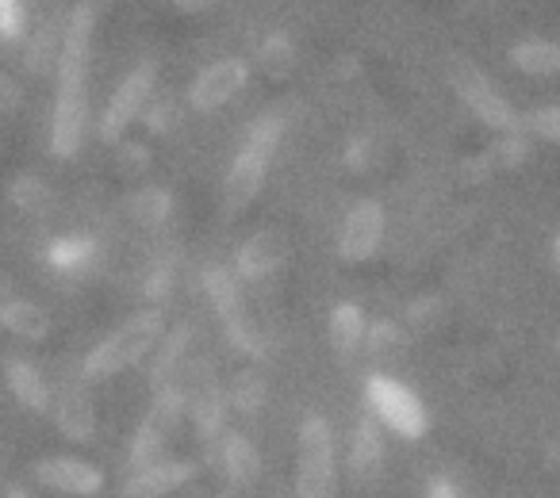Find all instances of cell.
<instances>
[{
    "mask_svg": "<svg viewBox=\"0 0 560 498\" xmlns=\"http://www.w3.org/2000/svg\"><path fill=\"white\" fill-rule=\"evenodd\" d=\"M93 32H96V9L78 4L66 16L62 27V55L55 66V111H50V150L58 157H73L85 142L89 127V62H93Z\"/></svg>",
    "mask_w": 560,
    "mask_h": 498,
    "instance_id": "6da1fadb",
    "label": "cell"
},
{
    "mask_svg": "<svg viewBox=\"0 0 560 498\" xmlns=\"http://www.w3.org/2000/svg\"><path fill=\"white\" fill-rule=\"evenodd\" d=\"M165 334V315L158 307H142V311L127 315L116 330L101 337L81 360V376L85 380H112V376L127 372V368L142 365L154 353V345Z\"/></svg>",
    "mask_w": 560,
    "mask_h": 498,
    "instance_id": "7a4b0ae2",
    "label": "cell"
},
{
    "mask_svg": "<svg viewBox=\"0 0 560 498\" xmlns=\"http://www.w3.org/2000/svg\"><path fill=\"white\" fill-rule=\"evenodd\" d=\"M280 139H284V119H280L277 111H265V116H257L254 123L246 127L242 146L234 150V162L223 180V192L231 208H246L249 200H257L265 177H269L272 157H277V150H280Z\"/></svg>",
    "mask_w": 560,
    "mask_h": 498,
    "instance_id": "3957f363",
    "label": "cell"
},
{
    "mask_svg": "<svg viewBox=\"0 0 560 498\" xmlns=\"http://www.w3.org/2000/svg\"><path fill=\"white\" fill-rule=\"evenodd\" d=\"M342 472H338L335 426L323 414H307L296 429V498H338Z\"/></svg>",
    "mask_w": 560,
    "mask_h": 498,
    "instance_id": "277c9868",
    "label": "cell"
},
{
    "mask_svg": "<svg viewBox=\"0 0 560 498\" xmlns=\"http://www.w3.org/2000/svg\"><path fill=\"white\" fill-rule=\"evenodd\" d=\"M365 403L369 414L381 422L384 429H392L404 441H422L430 429V411L422 406V399L415 395L407 383H399L396 376H369L365 383Z\"/></svg>",
    "mask_w": 560,
    "mask_h": 498,
    "instance_id": "5b68a950",
    "label": "cell"
},
{
    "mask_svg": "<svg viewBox=\"0 0 560 498\" xmlns=\"http://www.w3.org/2000/svg\"><path fill=\"white\" fill-rule=\"evenodd\" d=\"M203 284V296H208L211 311L223 319V330L242 353H261V330L257 322L249 319V307H246V292H242V281L234 269L223 265H208L200 276Z\"/></svg>",
    "mask_w": 560,
    "mask_h": 498,
    "instance_id": "8992f818",
    "label": "cell"
},
{
    "mask_svg": "<svg viewBox=\"0 0 560 498\" xmlns=\"http://www.w3.org/2000/svg\"><path fill=\"white\" fill-rule=\"evenodd\" d=\"M453 93H457L460 104H465V108L472 111L483 127H491V131H499V134H522L526 131V127H522V116L514 111V104L499 93L495 81H491L476 62L453 66Z\"/></svg>",
    "mask_w": 560,
    "mask_h": 498,
    "instance_id": "52a82bcc",
    "label": "cell"
},
{
    "mask_svg": "<svg viewBox=\"0 0 560 498\" xmlns=\"http://www.w3.org/2000/svg\"><path fill=\"white\" fill-rule=\"evenodd\" d=\"M185 414H188L185 391H180V388L154 391V399H150L147 414H142V422L135 426V437H131V467L150 464V460L165 456V444L173 441V434H177V426H180V418H185Z\"/></svg>",
    "mask_w": 560,
    "mask_h": 498,
    "instance_id": "ba28073f",
    "label": "cell"
},
{
    "mask_svg": "<svg viewBox=\"0 0 560 498\" xmlns=\"http://www.w3.org/2000/svg\"><path fill=\"white\" fill-rule=\"evenodd\" d=\"M154 88H158V66L154 62H139L124 81L116 85V93L108 96L101 111V139L104 142H119L127 134V127L135 119H142L147 104L154 100Z\"/></svg>",
    "mask_w": 560,
    "mask_h": 498,
    "instance_id": "9c48e42d",
    "label": "cell"
},
{
    "mask_svg": "<svg viewBox=\"0 0 560 498\" xmlns=\"http://www.w3.org/2000/svg\"><path fill=\"white\" fill-rule=\"evenodd\" d=\"M188 380H180V391H185L188 414H192V426L200 429L203 437H219L226 429V388L219 383L215 368L208 360L200 365H188Z\"/></svg>",
    "mask_w": 560,
    "mask_h": 498,
    "instance_id": "30bf717a",
    "label": "cell"
},
{
    "mask_svg": "<svg viewBox=\"0 0 560 498\" xmlns=\"http://www.w3.org/2000/svg\"><path fill=\"white\" fill-rule=\"evenodd\" d=\"M246 85H249L246 58H234V55L215 58V62L203 66L192 85H188V104H192V111H219V108H226L234 96H242Z\"/></svg>",
    "mask_w": 560,
    "mask_h": 498,
    "instance_id": "8fae6325",
    "label": "cell"
},
{
    "mask_svg": "<svg viewBox=\"0 0 560 498\" xmlns=\"http://www.w3.org/2000/svg\"><path fill=\"white\" fill-rule=\"evenodd\" d=\"M50 414H55V426L62 429L66 441L89 444L96 437V403L89 395L85 376H66L58 380V388L50 391Z\"/></svg>",
    "mask_w": 560,
    "mask_h": 498,
    "instance_id": "7c38bea8",
    "label": "cell"
},
{
    "mask_svg": "<svg viewBox=\"0 0 560 498\" xmlns=\"http://www.w3.org/2000/svg\"><path fill=\"white\" fill-rule=\"evenodd\" d=\"M384 226H388V215L376 200H358L350 211H346L342 226H338V258L350 261V265H361L381 249L384 241Z\"/></svg>",
    "mask_w": 560,
    "mask_h": 498,
    "instance_id": "4fadbf2b",
    "label": "cell"
},
{
    "mask_svg": "<svg viewBox=\"0 0 560 498\" xmlns=\"http://www.w3.org/2000/svg\"><path fill=\"white\" fill-rule=\"evenodd\" d=\"M35 483L70 498H93L104 490V472L81 456H43L32 467Z\"/></svg>",
    "mask_w": 560,
    "mask_h": 498,
    "instance_id": "5bb4252c",
    "label": "cell"
},
{
    "mask_svg": "<svg viewBox=\"0 0 560 498\" xmlns=\"http://www.w3.org/2000/svg\"><path fill=\"white\" fill-rule=\"evenodd\" d=\"M292 246L280 230H257L249 234L246 241L234 253V273H238L242 284H257L269 281L272 273H280V265L289 261Z\"/></svg>",
    "mask_w": 560,
    "mask_h": 498,
    "instance_id": "9a60e30c",
    "label": "cell"
},
{
    "mask_svg": "<svg viewBox=\"0 0 560 498\" xmlns=\"http://www.w3.org/2000/svg\"><path fill=\"white\" fill-rule=\"evenodd\" d=\"M192 345H196V330L188 327V322L165 330L162 342L150 353V383H154V391L180 388L188 365H192Z\"/></svg>",
    "mask_w": 560,
    "mask_h": 498,
    "instance_id": "2e32d148",
    "label": "cell"
},
{
    "mask_svg": "<svg viewBox=\"0 0 560 498\" xmlns=\"http://www.w3.org/2000/svg\"><path fill=\"white\" fill-rule=\"evenodd\" d=\"M192 475H196L192 460L158 456V460H150V464L131 467V475L124 479V498H165L185 487Z\"/></svg>",
    "mask_w": 560,
    "mask_h": 498,
    "instance_id": "e0dca14e",
    "label": "cell"
},
{
    "mask_svg": "<svg viewBox=\"0 0 560 498\" xmlns=\"http://www.w3.org/2000/svg\"><path fill=\"white\" fill-rule=\"evenodd\" d=\"M384 426L373 418V414H365V418L353 426V437H350V479L361 483V487H369V483L381 479L384 472Z\"/></svg>",
    "mask_w": 560,
    "mask_h": 498,
    "instance_id": "ac0fdd59",
    "label": "cell"
},
{
    "mask_svg": "<svg viewBox=\"0 0 560 498\" xmlns=\"http://www.w3.org/2000/svg\"><path fill=\"white\" fill-rule=\"evenodd\" d=\"M215 441H219L215 456L223 479L234 483V487H249L261 475V452L254 449V441L246 434H238V429H223Z\"/></svg>",
    "mask_w": 560,
    "mask_h": 498,
    "instance_id": "d6986e66",
    "label": "cell"
},
{
    "mask_svg": "<svg viewBox=\"0 0 560 498\" xmlns=\"http://www.w3.org/2000/svg\"><path fill=\"white\" fill-rule=\"evenodd\" d=\"M4 380H9V391L16 395V403L32 414H47L50 411V380L43 376V368L35 360L24 357H9L4 360Z\"/></svg>",
    "mask_w": 560,
    "mask_h": 498,
    "instance_id": "ffe728a7",
    "label": "cell"
},
{
    "mask_svg": "<svg viewBox=\"0 0 560 498\" xmlns=\"http://www.w3.org/2000/svg\"><path fill=\"white\" fill-rule=\"evenodd\" d=\"M365 334H369V319L358 304H338L335 311H330L327 337L338 357H353V353L365 349Z\"/></svg>",
    "mask_w": 560,
    "mask_h": 498,
    "instance_id": "44dd1931",
    "label": "cell"
},
{
    "mask_svg": "<svg viewBox=\"0 0 560 498\" xmlns=\"http://www.w3.org/2000/svg\"><path fill=\"white\" fill-rule=\"evenodd\" d=\"M0 327L20 342H43L50 334V315L32 299L12 296L9 304H0Z\"/></svg>",
    "mask_w": 560,
    "mask_h": 498,
    "instance_id": "7402d4cb",
    "label": "cell"
},
{
    "mask_svg": "<svg viewBox=\"0 0 560 498\" xmlns=\"http://www.w3.org/2000/svg\"><path fill=\"white\" fill-rule=\"evenodd\" d=\"M511 66L526 78H557L560 73V43L552 39H518L511 50H506Z\"/></svg>",
    "mask_w": 560,
    "mask_h": 498,
    "instance_id": "603a6c76",
    "label": "cell"
},
{
    "mask_svg": "<svg viewBox=\"0 0 560 498\" xmlns=\"http://www.w3.org/2000/svg\"><path fill=\"white\" fill-rule=\"evenodd\" d=\"M62 27L66 20H43L35 27V35L27 39V70L32 73H55L58 66V55H62Z\"/></svg>",
    "mask_w": 560,
    "mask_h": 498,
    "instance_id": "cb8c5ba5",
    "label": "cell"
},
{
    "mask_svg": "<svg viewBox=\"0 0 560 498\" xmlns=\"http://www.w3.org/2000/svg\"><path fill=\"white\" fill-rule=\"evenodd\" d=\"M127 215L139 226H158L170 218V192L162 188H139L135 195H127Z\"/></svg>",
    "mask_w": 560,
    "mask_h": 498,
    "instance_id": "d4e9b609",
    "label": "cell"
},
{
    "mask_svg": "<svg viewBox=\"0 0 560 498\" xmlns=\"http://www.w3.org/2000/svg\"><path fill=\"white\" fill-rule=\"evenodd\" d=\"M296 66V47H292L289 35H269V39H261V47H257V70H265L269 78H284V73Z\"/></svg>",
    "mask_w": 560,
    "mask_h": 498,
    "instance_id": "484cf974",
    "label": "cell"
},
{
    "mask_svg": "<svg viewBox=\"0 0 560 498\" xmlns=\"http://www.w3.org/2000/svg\"><path fill=\"white\" fill-rule=\"evenodd\" d=\"M226 403H231L234 411H242V414L261 411V403H265V383H261V376L249 372V368L234 372L231 388H226Z\"/></svg>",
    "mask_w": 560,
    "mask_h": 498,
    "instance_id": "4316f807",
    "label": "cell"
},
{
    "mask_svg": "<svg viewBox=\"0 0 560 498\" xmlns=\"http://www.w3.org/2000/svg\"><path fill=\"white\" fill-rule=\"evenodd\" d=\"M93 261V241L85 238H58L50 246V265L62 269V273H78Z\"/></svg>",
    "mask_w": 560,
    "mask_h": 498,
    "instance_id": "83f0119b",
    "label": "cell"
},
{
    "mask_svg": "<svg viewBox=\"0 0 560 498\" xmlns=\"http://www.w3.org/2000/svg\"><path fill=\"white\" fill-rule=\"evenodd\" d=\"M365 349L373 353V357H392V353L404 349V330H399L396 322H376L365 334Z\"/></svg>",
    "mask_w": 560,
    "mask_h": 498,
    "instance_id": "f1b7e54d",
    "label": "cell"
},
{
    "mask_svg": "<svg viewBox=\"0 0 560 498\" xmlns=\"http://www.w3.org/2000/svg\"><path fill=\"white\" fill-rule=\"evenodd\" d=\"M534 139H545V142H560V104H549V108H534L526 119H522Z\"/></svg>",
    "mask_w": 560,
    "mask_h": 498,
    "instance_id": "f546056e",
    "label": "cell"
},
{
    "mask_svg": "<svg viewBox=\"0 0 560 498\" xmlns=\"http://www.w3.org/2000/svg\"><path fill=\"white\" fill-rule=\"evenodd\" d=\"M27 27L24 20V0H0V39H20Z\"/></svg>",
    "mask_w": 560,
    "mask_h": 498,
    "instance_id": "4dcf8cb0",
    "label": "cell"
},
{
    "mask_svg": "<svg viewBox=\"0 0 560 498\" xmlns=\"http://www.w3.org/2000/svg\"><path fill=\"white\" fill-rule=\"evenodd\" d=\"M12 200H16L20 208H27V211H43L50 203V192L39 185V180L24 177V180H16V192H12Z\"/></svg>",
    "mask_w": 560,
    "mask_h": 498,
    "instance_id": "1f68e13d",
    "label": "cell"
},
{
    "mask_svg": "<svg viewBox=\"0 0 560 498\" xmlns=\"http://www.w3.org/2000/svg\"><path fill=\"white\" fill-rule=\"evenodd\" d=\"M20 104V85L9 78V73H0V116L4 111H12Z\"/></svg>",
    "mask_w": 560,
    "mask_h": 498,
    "instance_id": "d6a6232c",
    "label": "cell"
},
{
    "mask_svg": "<svg viewBox=\"0 0 560 498\" xmlns=\"http://www.w3.org/2000/svg\"><path fill=\"white\" fill-rule=\"evenodd\" d=\"M427 498H465V495H460V487L453 479H445V475H434V479L427 483Z\"/></svg>",
    "mask_w": 560,
    "mask_h": 498,
    "instance_id": "836d02e7",
    "label": "cell"
},
{
    "mask_svg": "<svg viewBox=\"0 0 560 498\" xmlns=\"http://www.w3.org/2000/svg\"><path fill=\"white\" fill-rule=\"evenodd\" d=\"M180 12H203V9H211V4H219V0H173Z\"/></svg>",
    "mask_w": 560,
    "mask_h": 498,
    "instance_id": "e575fe53",
    "label": "cell"
},
{
    "mask_svg": "<svg viewBox=\"0 0 560 498\" xmlns=\"http://www.w3.org/2000/svg\"><path fill=\"white\" fill-rule=\"evenodd\" d=\"M12 299V284H9V276L0 273V304H9Z\"/></svg>",
    "mask_w": 560,
    "mask_h": 498,
    "instance_id": "d590c367",
    "label": "cell"
},
{
    "mask_svg": "<svg viewBox=\"0 0 560 498\" xmlns=\"http://www.w3.org/2000/svg\"><path fill=\"white\" fill-rule=\"evenodd\" d=\"M552 265H557V273H560V234L552 238Z\"/></svg>",
    "mask_w": 560,
    "mask_h": 498,
    "instance_id": "8d00e7d4",
    "label": "cell"
},
{
    "mask_svg": "<svg viewBox=\"0 0 560 498\" xmlns=\"http://www.w3.org/2000/svg\"><path fill=\"white\" fill-rule=\"evenodd\" d=\"M9 498H32V495H24L20 487H12V490H9Z\"/></svg>",
    "mask_w": 560,
    "mask_h": 498,
    "instance_id": "74e56055",
    "label": "cell"
},
{
    "mask_svg": "<svg viewBox=\"0 0 560 498\" xmlns=\"http://www.w3.org/2000/svg\"><path fill=\"white\" fill-rule=\"evenodd\" d=\"M557 349H560V337H557Z\"/></svg>",
    "mask_w": 560,
    "mask_h": 498,
    "instance_id": "f35d334b",
    "label": "cell"
}]
</instances>
